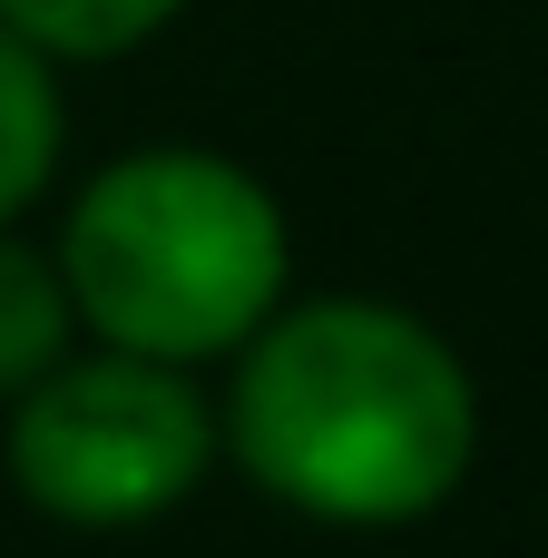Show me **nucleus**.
<instances>
[{
    "label": "nucleus",
    "mask_w": 548,
    "mask_h": 558,
    "mask_svg": "<svg viewBox=\"0 0 548 558\" xmlns=\"http://www.w3.org/2000/svg\"><path fill=\"white\" fill-rule=\"evenodd\" d=\"M226 363V461L314 530H412L480 461L471 363L392 294H284Z\"/></svg>",
    "instance_id": "nucleus-1"
},
{
    "label": "nucleus",
    "mask_w": 548,
    "mask_h": 558,
    "mask_svg": "<svg viewBox=\"0 0 548 558\" xmlns=\"http://www.w3.org/2000/svg\"><path fill=\"white\" fill-rule=\"evenodd\" d=\"M59 284L88 343L147 363H226L294 294V226L226 147H127L59 216Z\"/></svg>",
    "instance_id": "nucleus-2"
},
{
    "label": "nucleus",
    "mask_w": 548,
    "mask_h": 558,
    "mask_svg": "<svg viewBox=\"0 0 548 558\" xmlns=\"http://www.w3.org/2000/svg\"><path fill=\"white\" fill-rule=\"evenodd\" d=\"M0 471L49 530H147L206 490L226 461L216 402L186 363H147L118 343H69L29 392L0 402Z\"/></svg>",
    "instance_id": "nucleus-3"
},
{
    "label": "nucleus",
    "mask_w": 548,
    "mask_h": 558,
    "mask_svg": "<svg viewBox=\"0 0 548 558\" xmlns=\"http://www.w3.org/2000/svg\"><path fill=\"white\" fill-rule=\"evenodd\" d=\"M69 167V98L59 59L0 20V226H20Z\"/></svg>",
    "instance_id": "nucleus-4"
},
{
    "label": "nucleus",
    "mask_w": 548,
    "mask_h": 558,
    "mask_svg": "<svg viewBox=\"0 0 548 558\" xmlns=\"http://www.w3.org/2000/svg\"><path fill=\"white\" fill-rule=\"evenodd\" d=\"M78 343V304L59 284V255H39L20 226H0V402L29 392Z\"/></svg>",
    "instance_id": "nucleus-5"
},
{
    "label": "nucleus",
    "mask_w": 548,
    "mask_h": 558,
    "mask_svg": "<svg viewBox=\"0 0 548 558\" xmlns=\"http://www.w3.org/2000/svg\"><path fill=\"white\" fill-rule=\"evenodd\" d=\"M186 0H0V20L20 39H39L59 69H108V59H137L157 29H176Z\"/></svg>",
    "instance_id": "nucleus-6"
}]
</instances>
